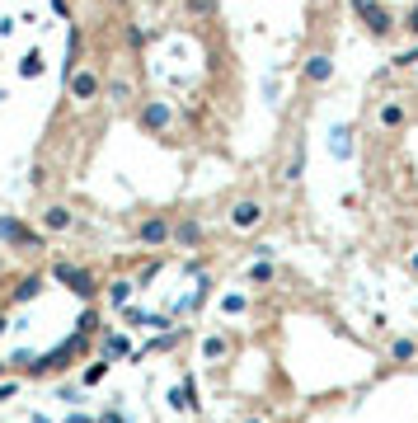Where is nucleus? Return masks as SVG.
<instances>
[{
    "mask_svg": "<svg viewBox=\"0 0 418 423\" xmlns=\"http://www.w3.org/2000/svg\"><path fill=\"white\" fill-rule=\"evenodd\" d=\"M376 127H381L386 137H400L404 127H409V104H404V94H386V99L376 104Z\"/></svg>",
    "mask_w": 418,
    "mask_h": 423,
    "instance_id": "f257e3e1",
    "label": "nucleus"
},
{
    "mask_svg": "<svg viewBox=\"0 0 418 423\" xmlns=\"http://www.w3.org/2000/svg\"><path fill=\"white\" fill-rule=\"evenodd\" d=\"M137 127L151 132V137H165V132L174 127V109L165 104V99H146V104L137 109Z\"/></svg>",
    "mask_w": 418,
    "mask_h": 423,
    "instance_id": "f03ea898",
    "label": "nucleus"
},
{
    "mask_svg": "<svg viewBox=\"0 0 418 423\" xmlns=\"http://www.w3.org/2000/svg\"><path fill=\"white\" fill-rule=\"evenodd\" d=\"M268 217V207L259 203V198H235L231 203V226L235 231H259Z\"/></svg>",
    "mask_w": 418,
    "mask_h": 423,
    "instance_id": "7ed1b4c3",
    "label": "nucleus"
},
{
    "mask_svg": "<svg viewBox=\"0 0 418 423\" xmlns=\"http://www.w3.org/2000/svg\"><path fill=\"white\" fill-rule=\"evenodd\" d=\"M52 273H57V282H66V287H71V292H76L80 301H90L94 292H99V282H94V273H85V268H76V264H57Z\"/></svg>",
    "mask_w": 418,
    "mask_h": 423,
    "instance_id": "20e7f679",
    "label": "nucleus"
},
{
    "mask_svg": "<svg viewBox=\"0 0 418 423\" xmlns=\"http://www.w3.org/2000/svg\"><path fill=\"white\" fill-rule=\"evenodd\" d=\"M66 90H71V99H76V104H90V99H99V90H104V76H99V71H90V66H80L76 76L66 80Z\"/></svg>",
    "mask_w": 418,
    "mask_h": 423,
    "instance_id": "39448f33",
    "label": "nucleus"
},
{
    "mask_svg": "<svg viewBox=\"0 0 418 423\" xmlns=\"http://www.w3.org/2000/svg\"><path fill=\"white\" fill-rule=\"evenodd\" d=\"M362 24H367V38H376V43H390V38H395V29H400V24H395V15H390L381 0H376L372 10L362 15Z\"/></svg>",
    "mask_w": 418,
    "mask_h": 423,
    "instance_id": "423d86ee",
    "label": "nucleus"
},
{
    "mask_svg": "<svg viewBox=\"0 0 418 423\" xmlns=\"http://www.w3.org/2000/svg\"><path fill=\"white\" fill-rule=\"evenodd\" d=\"M334 71H339V66H334L329 52H310L306 62H301V80H306V85H329Z\"/></svg>",
    "mask_w": 418,
    "mask_h": 423,
    "instance_id": "0eeeda50",
    "label": "nucleus"
},
{
    "mask_svg": "<svg viewBox=\"0 0 418 423\" xmlns=\"http://www.w3.org/2000/svg\"><path fill=\"white\" fill-rule=\"evenodd\" d=\"M0 240H5V245H24V250H43V235L29 231V226L15 221V217H0Z\"/></svg>",
    "mask_w": 418,
    "mask_h": 423,
    "instance_id": "6e6552de",
    "label": "nucleus"
},
{
    "mask_svg": "<svg viewBox=\"0 0 418 423\" xmlns=\"http://www.w3.org/2000/svg\"><path fill=\"white\" fill-rule=\"evenodd\" d=\"M137 240H141V245H151V250H155V245H165V240H174V221L170 217H146L137 226Z\"/></svg>",
    "mask_w": 418,
    "mask_h": 423,
    "instance_id": "1a4fd4ad",
    "label": "nucleus"
},
{
    "mask_svg": "<svg viewBox=\"0 0 418 423\" xmlns=\"http://www.w3.org/2000/svg\"><path fill=\"white\" fill-rule=\"evenodd\" d=\"M301 174H306V137L292 146V156L282 165V184H301Z\"/></svg>",
    "mask_w": 418,
    "mask_h": 423,
    "instance_id": "9d476101",
    "label": "nucleus"
},
{
    "mask_svg": "<svg viewBox=\"0 0 418 423\" xmlns=\"http://www.w3.org/2000/svg\"><path fill=\"white\" fill-rule=\"evenodd\" d=\"M71 226H76V212H71V207L52 203V207L43 212V231H52V235H57V231H71Z\"/></svg>",
    "mask_w": 418,
    "mask_h": 423,
    "instance_id": "9b49d317",
    "label": "nucleus"
},
{
    "mask_svg": "<svg viewBox=\"0 0 418 423\" xmlns=\"http://www.w3.org/2000/svg\"><path fill=\"white\" fill-rule=\"evenodd\" d=\"M174 245H184V250H193V245H202V221H193V217L174 221Z\"/></svg>",
    "mask_w": 418,
    "mask_h": 423,
    "instance_id": "f8f14e48",
    "label": "nucleus"
},
{
    "mask_svg": "<svg viewBox=\"0 0 418 423\" xmlns=\"http://www.w3.org/2000/svg\"><path fill=\"white\" fill-rule=\"evenodd\" d=\"M329 156L353 160V127H334V132H329Z\"/></svg>",
    "mask_w": 418,
    "mask_h": 423,
    "instance_id": "ddd939ff",
    "label": "nucleus"
},
{
    "mask_svg": "<svg viewBox=\"0 0 418 423\" xmlns=\"http://www.w3.org/2000/svg\"><path fill=\"white\" fill-rule=\"evenodd\" d=\"M104 90H109V99H113V104H132V94H137L127 76H113V80H104Z\"/></svg>",
    "mask_w": 418,
    "mask_h": 423,
    "instance_id": "4468645a",
    "label": "nucleus"
},
{
    "mask_svg": "<svg viewBox=\"0 0 418 423\" xmlns=\"http://www.w3.org/2000/svg\"><path fill=\"white\" fill-rule=\"evenodd\" d=\"M390 362H418V344L414 339H395V344H390Z\"/></svg>",
    "mask_w": 418,
    "mask_h": 423,
    "instance_id": "2eb2a0df",
    "label": "nucleus"
},
{
    "mask_svg": "<svg viewBox=\"0 0 418 423\" xmlns=\"http://www.w3.org/2000/svg\"><path fill=\"white\" fill-rule=\"evenodd\" d=\"M19 76H24V80H38V76H43V52H38V47H33V52H24V62H19Z\"/></svg>",
    "mask_w": 418,
    "mask_h": 423,
    "instance_id": "dca6fc26",
    "label": "nucleus"
},
{
    "mask_svg": "<svg viewBox=\"0 0 418 423\" xmlns=\"http://www.w3.org/2000/svg\"><path fill=\"white\" fill-rule=\"evenodd\" d=\"M390 71H418V43L395 52V57H390Z\"/></svg>",
    "mask_w": 418,
    "mask_h": 423,
    "instance_id": "f3484780",
    "label": "nucleus"
},
{
    "mask_svg": "<svg viewBox=\"0 0 418 423\" xmlns=\"http://www.w3.org/2000/svg\"><path fill=\"white\" fill-rule=\"evenodd\" d=\"M132 292H137V282H127V278H118L109 287V297H113V306H127V301H132Z\"/></svg>",
    "mask_w": 418,
    "mask_h": 423,
    "instance_id": "a211bd4d",
    "label": "nucleus"
},
{
    "mask_svg": "<svg viewBox=\"0 0 418 423\" xmlns=\"http://www.w3.org/2000/svg\"><path fill=\"white\" fill-rule=\"evenodd\" d=\"M38 292H43V278H24V282L15 287V301H33Z\"/></svg>",
    "mask_w": 418,
    "mask_h": 423,
    "instance_id": "6ab92c4d",
    "label": "nucleus"
},
{
    "mask_svg": "<svg viewBox=\"0 0 418 423\" xmlns=\"http://www.w3.org/2000/svg\"><path fill=\"white\" fill-rule=\"evenodd\" d=\"M184 10L188 15H198V19H207L212 10H217V0H184Z\"/></svg>",
    "mask_w": 418,
    "mask_h": 423,
    "instance_id": "aec40b11",
    "label": "nucleus"
},
{
    "mask_svg": "<svg viewBox=\"0 0 418 423\" xmlns=\"http://www.w3.org/2000/svg\"><path fill=\"white\" fill-rule=\"evenodd\" d=\"M400 29H404V33H409V38L418 43V0L409 5V10H404V24H400Z\"/></svg>",
    "mask_w": 418,
    "mask_h": 423,
    "instance_id": "412c9836",
    "label": "nucleus"
},
{
    "mask_svg": "<svg viewBox=\"0 0 418 423\" xmlns=\"http://www.w3.org/2000/svg\"><path fill=\"white\" fill-rule=\"evenodd\" d=\"M249 282H273V264H268V259H259V264L249 268Z\"/></svg>",
    "mask_w": 418,
    "mask_h": 423,
    "instance_id": "4be33fe9",
    "label": "nucleus"
},
{
    "mask_svg": "<svg viewBox=\"0 0 418 423\" xmlns=\"http://www.w3.org/2000/svg\"><path fill=\"white\" fill-rule=\"evenodd\" d=\"M104 353H109V358H123V353H127V339H123V334H109V344H104Z\"/></svg>",
    "mask_w": 418,
    "mask_h": 423,
    "instance_id": "5701e85b",
    "label": "nucleus"
},
{
    "mask_svg": "<svg viewBox=\"0 0 418 423\" xmlns=\"http://www.w3.org/2000/svg\"><path fill=\"white\" fill-rule=\"evenodd\" d=\"M202 353H207V358H221V353H226V339H221V334H212V339L202 344Z\"/></svg>",
    "mask_w": 418,
    "mask_h": 423,
    "instance_id": "b1692460",
    "label": "nucleus"
},
{
    "mask_svg": "<svg viewBox=\"0 0 418 423\" xmlns=\"http://www.w3.org/2000/svg\"><path fill=\"white\" fill-rule=\"evenodd\" d=\"M127 47H137V52H141V47H146V29L132 24V29H127Z\"/></svg>",
    "mask_w": 418,
    "mask_h": 423,
    "instance_id": "393cba45",
    "label": "nucleus"
},
{
    "mask_svg": "<svg viewBox=\"0 0 418 423\" xmlns=\"http://www.w3.org/2000/svg\"><path fill=\"white\" fill-rule=\"evenodd\" d=\"M104 372H109V362H94L90 372H85V386H94V381H104Z\"/></svg>",
    "mask_w": 418,
    "mask_h": 423,
    "instance_id": "a878e982",
    "label": "nucleus"
},
{
    "mask_svg": "<svg viewBox=\"0 0 418 423\" xmlns=\"http://www.w3.org/2000/svg\"><path fill=\"white\" fill-rule=\"evenodd\" d=\"M94 325H99V315H94V311L80 315V334H94Z\"/></svg>",
    "mask_w": 418,
    "mask_h": 423,
    "instance_id": "bb28decb",
    "label": "nucleus"
},
{
    "mask_svg": "<svg viewBox=\"0 0 418 423\" xmlns=\"http://www.w3.org/2000/svg\"><path fill=\"white\" fill-rule=\"evenodd\" d=\"M372 5H376V0H353V15L362 19V15H367V10H372Z\"/></svg>",
    "mask_w": 418,
    "mask_h": 423,
    "instance_id": "cd10ccee",
    "label": "nucleus"
},
{
    "mask_svg": "<svg viewBox=\"0 0 418 423\" xmlns=\"http://www.w3.org/2000/svg\"><path fill=\"white\" fill-rule=\"evenodd\" d=\"M99 423H127V419H123V414H118V409H109V414H104V419H99Z\"/></svg>",
    "mask_w": 418,
    "mask_h": 423,
    "instance_id": "c85d7f7f",
    "label": "nucleus"
},
{
    "mask_svg": "<svg viewBox=\"0 0 418 423\" xmlns=\"http://www.w3.org/2000/svg\"><path fill=\"white\" fill-rule=\"evenodd\" d=\"M10 395H15V386H0V405H5V400H10Z\"/></svg>",
    "mask_w": 418,
    "mask_h": 423,
    "instance_id": "c756f323",
    "label": "nucleus"
},
{
    "mask_svg": "<svg viewBox=\"0 0 418 423\" xmlns=\"http://www.w3.org/2000/svg\"><path fill=\"white\" fill-rule=\"evenodd\" d=\"M66 423H94V419H85V414H71V419H66Z\"/></svg>",
    "mask_w": 418,
    "mask_h": 423,
    "instance_id": "7c9ffc66",
    "label": "nucleus"
},
{
    "mask_svg": "<svg viewBox=\"0 0 418 423\" xmlns=\"http://www.w3.org/2000/svg\"><path fill=\"white\" fill-rule=\"evenodd\" d=\"M5 329H10V320H5V315H0V334H5Z\"/></svg>",
    "mask_w": 418,
    "mask_h": 423,
    "instance_id": "2f4dec72",
    "label": "nucleus"
},
{
    "mask_svg": "<svg viewBox=\"0 0 418 423\" xmlns=\"http://www.w3.org/2000/svg\"><path fill=\"white\" fill-rule=\"evenodd\" d=\"M33 423H47V419H43V414H33Z\"/></svg>",
    "mask_w": 418,
    "mask_h": 423,
    "instance_id": "473e14b6",
    "label": "nucleus"
},
{
    "mask_svg": "<svg viewBox=\"0 0 418 423\" xmlns=\"http://www.w3.org/2000/svg\"><path fill=\"white\" fill-rule=\"evenodd\" d=\"M409 264H414V273H418V254H414V259H409Z\"/></svg>",
    "mask_w": 418,
    "mask_h": 423,
    "instance_id": "72a5a7b5",
    "label": "nucleus"
},
{
    "mask_svg": "<svg viewBox=\"0 0 418 423\" xmlns=\"http://www.w3.org/2000/svg\"><path fill=\"white\" fill-rule=\"evenodd\" d=\"M109 5H127V0H109Z\"/></svg>",
    "mask_w": 418,
    "mask_h": 423,
    "instance_id": "f704fd0d",
    "label": "nucleus"
},
{
    "mask_svg": "<svg viewBox=\"0 0 418 423\" xmlns=\"http://www.w3.org/2000/svg\"><path fill=\"white\" fill-rule=\"evenodd\" d=\"M5 367H10V362H0V372H5Z\"/></svg>",
    "mask_w": 418,
    "mask_h": 423,
    "instance_id": "c9c22d12",
    "label": "nucleus"
},
{
    "mask_svg": "<svg viewBox=\"0 0 418 423\" xmlns=\"http://www.w3.org/2000/svg\"><path fill=\"white\" fill-rule=\"evenodd\" d=\"M245 423H259V419H245Z\"/></svg>",
    "mask_w": 418,
    "mask_h": 423,
    "instance_id": "e433bc0d",
    "label": "nucleus"
},
{
    "mask_svg": "<svg viewBox=\"0 0 418 423\" xmlns=\"http://www.w3.org/2000/svg\"><path fill=\"white\" fill-rule=\"evenodd\" d=\"M0 99H5V90H0Z\"/></svg>",
    "mask_w": 418,
    "mask_h": 423,
    "instance_id": "4c0bfd02",
    "label": "nucleus"
}]
</instances>
